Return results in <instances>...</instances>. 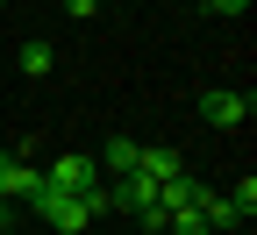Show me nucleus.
Masks as SVG:
<instances>
[{
    "label": "nucleus",
    "instance_id": "f257e3e1",
    "mask_svg": "<svg viewBox=\"0 0 257 235\" xmlns=\"http://www.w3.org/2000/svg\"><path fill=\"white\" fill-rule=\"evenodd\" d=\"M29 207H36V214H43L57 235H86V228H93V207H86L79 192H57V185H43L36 199H29Z\"/></svg>",
    "mask_w": 257,
    "mask_h": 235
},
{
    "label": "nucleus",
    "instance_id": "f03ea898",
    "mask_svg": "<svg viewBox=\"0 0 257 235\" xmlns=\"http://www.w3.org/2000/svg\"><path fill=\"white\" fill-rule=\"evenodd\" d=\"M43 192V171L15 150H0V207H15V199H36Z\"/></svg>",
    "mask_w": 257,
    "mask_h": 235
},
{
    "label": "nucleus",
    "instance_id": "7ed1b4c3",
    "mask_svg": "<svg viewBox=\"0 0 257 235\" xmlns=\"http://www.w3.org/2000/svg\"><path fill=\"white\" fill-rule=\"evenodd\" d=\"M43 185H57V192H93V185H100V164H93V157H79V150H64L57 164H50V171H43Z\"/></svg>",
    "mask_w": 257,
    "mask_h": 235
},
{
    "label": "nucleus",
    "instance_id": "20e7f679",
    "mask_svg": "<svg viewBox=\"0 0 257 235\" xmlns=\"http://www.w3.org/2000/svg\"><path fill=\"white\" fill-rule=\"evenodd\" d=\"M200 121H214V128H243V121H250V93H236V86H207V93H200Z\"/></svg>",
    "mask_w": 257,
    "mask_h": 235
},
{
    "label": "nucleus",
    "instance_id": "39448f33",
    "mask_svg": "<svg viewBox=\"0 0 257 235\" xmlns=\"http://www.w3.org/2000/svg\"><path fill=\"white\" fill-rule=\"evenodd\" d=\"M179 171H186V157H179L172 143H143V157H136V178L165 185V178H179Z\"/></svg>",
    "mask_w": 257,
    "mask_h": 235
},
{
    "label": "nucleus",
    "instance_id": "423d86ee",
    "mask_svg": "<svg viewBox=\"0 0 257 235\" xmlns=\"http://www.w3.org/2000/svg\"><path fill=\"white\" fill-rule=\"evenodd\" d=\"M136 157H143V143H136V136H107L93 164H100V178H128V171H136Z\"/></svg>",
    "mask_w": 257,
    "mask_h": 235
},
{
    "label": "nucleus",
    "instance_id": "0eeeda50",
    "mask_svg": "<svg viewBox=\"0 0 257 235\" xmlns=\"http://www.w3.org/2000/svg\"><path fill=\"white\" fill-rule=\"evenodd\" d=\"M15 64H22L29 79H50V72H57V50H50V43L36 36V43H22V57H15Z\"/></svg>",
    "mask_w": 257,
    "mask_h": 235
},
{
    "label": "nucleus",
    "instance_id": "6e6552de",
    "mask_svg": "<svg viewBox=\"0 0 257 235\" xmlns=\"http://www.w3.org/2000/svg\"><path fill=\"white\" fill-rule=\"evenodd\" d=\"M200 192H207V185H200ZM165 235H207V214H200V199H193L186 214H172V221H165Z\"/></svg>",
    "mask_w": 257,
    "mask_h": 235
},
{
    "label": "nucleus",
    "instance_id": "1a4fd4ad",
    "mask_svg": "<svg viewBox=\"0 0 257 235\" xmlns=\"http://www.w3.org/2000/svg\"><path fill=\"white\" fill-rule=\"evenodd\" d=\"M229 207H236V221H250V214H257V178H236V192H229Z\"/></svg>",
    "mask_w": 257,
    "mask_h": 235
},
{
    "label": "nucleus",
    "instance_id": "9d476101",
    "mask_svg": "<svg viewBox=\"0 0 257 235\" xmlns=\"http://www.w3.org/2000/svg\"><path fill=\"white\" fill-rule=\"evenodd\" d=\"M200 8H207V15H243L250 0H200Z\"/></svg>",
    "mask_w": 257,
    "mask_h": 235
},
{
    "label": "nucleus",
    "instance_id": "9b49d317",
    "mask_svg": "<svg viewBox=\"0 0 257 235\" xmlns=\"http://www.w3.org/2000/svg\"><path fill=\"white\" fill-rule=\"evenodd\" d=\"M100 8H121V0H100Z\"/></svg>",
    "mask_w": 257,
    "mask_h": 235
},
{
    "label": "nucleus",
    "instance_id": "f8f14e48",
    "mask_svg": "<svg viewBox=\"0 0 257 235\" xmlns=\"http://www.w3.org/2000/svg\"><path fill=\"white\" fill-rule=\"evenodd\" d=\"M0 221H8V207H0Z\"/></svg>",
    "mask_w": 257,
    "mask_h": 235
}]
</instances>
